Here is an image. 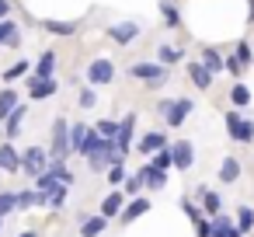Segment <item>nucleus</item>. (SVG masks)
Masks as SVG:
<instances>
[{
	"mask_svg": "<svg viewBox=\"0 0 254 237\" xmlns=\"http://www.w3.org/2000/svg\"><path fill=\"white\" fill-rule=\"evenodd\" d=\"M129 77L139 80V84H146V87H164V80H167V67H160L157 60H139V63L129 67Z\"/></svg>",
	"mask_w": 254,
	"mask_h": 237,
	"instance_id": "obj_1",
	"label": "nucleus"
},
{
	"mask_svg": "<svg viewBox=\"0 0 254 237\" xmlns=\"http://www.w3.org/2000/svg\"><path fill=\"white\" fill-rule=\"evenodd\" d=\"M223 122H226V133L233 143H254V119L240 115V108L223 112Z\"/></svg>",
	"mask_w": 254,
	"mask_h": 237,
	"instance_id": "obj_2",
	"label": "nucleus"
},
{
	"mask_svg": "<svg viewBox=\"0 0 254 237\" xmlns=\"http://www.w3.org/2000/svg\"><path fill=\"white\" fill-rule=\"evenodd\" d=\"M115 80V63L108 56H98L87 63V87H105Z\"/></svg>",
	"mask_w": 254,
	"mask_h": 237,
	"instance_id": "obj_3",
	"label": "nucleus"
},
{
	"mask_svg": "<svg viewBox=\"0 0 254 237\" xmlns=\"http://www.w3.org/2000/svg\"><path fill=\"white\" fill-rule=\"evenodd\" d=\"M73 150H70V122L66 119H56L53 122V147H49V157L56 160H66Z\"/></svg>",
	"mask_w": 254,
	"mask_h": 237,
	"instance_id": "obj_4",
	"label": "nucleus"
},
{
	"mask_svg": "<svg viewBox=\"0 0 254 237\" xmlns=\"http://www.w3.org/2000/svg\"><path fill=\"white\" fill-rule=\"evenodd\" d=\"M167 147H171V143H167V133H164V129H150V133H143V136L136 140V147H132V150H136L139 157H146V160H150L153 154H160V150H167Z\"/></svg>",
	"mask_w": 254,
	"mask_h": 237,
	"instance_id": "obj_5",
	"label": "nucleus"
},
{
	"mask_svg": "<svg viewBox=\"0 0 254 237\" xmlns=\"http://www.w3.org/2000/svg\"><path fill=\"white\" fill-rule=\"evenodd\" d=\"M49 150H42V147H28V150H21V171L25 174H32V178H39L46 167H49Z\"/></svg>",
	"mask_w": 254,
	"mask_h": 237,
	"instance_id": "obj_6",
	"label": "nucleus"
},
{
	"mask_svg": "<svg viewBox=\"0 0 254 237\" xmlns=\"http://www.w3.org/2000/svg\"><path fill=\"white\" fill-rule=\"evenodd\" d=\"M132 147H136V112H129V115L119 119V136H115V150H119L122 157H126Z\"/></svg>",
	"mask_w": 254,
	"mask_h": 237,
	"instance_id": "obj_7",
	"label": "nucleus"
},
{
	"mask_svg": "<svg viewBox=\"0 0 254 237\" xmlns=\"http://www.w3.org/2000/svg\"><path fill=\"white\" fill-rule=\"evenodd\" d=\"M139 32H143V28H139L136 21H119V25H108V28H105V35H108L115 46H129V42H136Z\"/></svg>",
	"mask_w": 254,
	"mask_h": 237,
	"instance_id": "obj_8",
	"label": "nucleus"
},
{
	"mask_svg": "<svg viewBox=\"0 0 254 237\" xmlns=\"http://www.w3.org/2000/svg\"><path fill=\"white\" fill-rule=\"evenodd\" d=\"M56 91H60V80H56V77L39 80V77L28 74V98H32V101H46V98H53Z\"/></svg>",
	"mask_w": 254,
	"mask_h": 237,
	"instance_id": "obj_9",
	"label": "nucleus"
},
{
	"mask_svg": "<svg viewBox=\"0 0 254 237\" xmlns=\"http://www.w3.org/2000/svg\"><path fill=\"white\" fill-rule=\"evenodd\" d=\"M126 202H129L126 192H122V188H112V192L101 199V216H105V220H119L122 209H126Z\"/></svg>",
	"mask_w": 254,
	"mask_h": 237,
	"instance_id": "obj_10",
	"label": "nucleus"
},
{
	"mask_svg": "<svg viewBox=\"0 0 254 237\" xmlns=\"http://www.w3.org/2000/svg\"><path fill=\"white\" fill-rule=\"evenodd\" d=\"M191 112H195V101H191V98H174V108H171V115L164 119V122H167V129H178V126H185Z\"/></svg>",
	"mask_w": 254,
	"mask_h": 237,
	"instance_id": "obj_11",
	"label": "nucleus"
},
{
	"mask_svg": "<svg viewBox=\"0 0 254 237\" xmlns=\"http://www.w3.org/2000/svg\"><path fill=\"white\" fill-rule=\"evenodd\" d=\"M171 157H174V171H188L195 164V150L188 140H174L171 143Z\"/></svg>",
	"mask_w": 254,
	"mask_h": 237,
	"instance_id": "obj_12",
	"label": "nucleus"
},
{
	"mask_svg": "<svg viewBox=\"0 0 254 237\" xmlns=\"http://www.w3.org/2000/svg\"><path fill=\"white\" fill-rule=\"evenodd\" d=\"M0 171H7V174H18V171H21V154L14 150L11 140L0 143Z\"/></svg>",
	"mask_w": 254,
	"mask_h": 237,
	"instance_id": "obj_13",
	"label": "nucleus"
},
{
	"mask_svg": "<svg viewBox=\"0 0 254 237\" xmlns=\"http://www.w3.org/2000/svg\"><path fill=\"white\" fill-rule=\"evenodd\" d=\"M25 115H28V105L21 101L7 119H4V140H18L21 136V126H25Z\"/></svg>",
	"mask_w": 254,
	"mask_h": 237,
	"instance_id": "obj_14",
	"label": "nucleus"
},
{
	"mask_svg": "<svg viewBox=\"0 0 254 237\" xmlns=\"http://www.w3.org/2000/svg\"><path fill=\"white\" fill-rule=\"evenodd\" d=\"M198 206H202V213L212 220V216H219V213H223V195H219V192H212V188H198Z\"/></svg>",
	"mask_w": 254,
	"mask_h": 237,
	"instance_id": "obj_15",
	"label": "nucleus"
},
{
	"mask_svg": "<svg viewBox=\"0 0 254 237\" xmlns=\"http://www.w3.org/2000/svg\"><path fill=\"white\" fill-rule=\"evenodd\" d=\"M143 213H150V199H146V195H136V199H129V202H126V209H122L119 223H136Z\"/></svg>",
	"mask_w": 254,
	"mask_h": 237,
	"instance_id": "obj_16",
	"label": "nucleus"
},
{
	"mask_svg": "<svg viewBox=\"0 0 254 237\" xmlns=\"http://www.w3.org/2000/svg\"><path fill=\"white\" fill-rule=\"evenodd\" d=\"M32 77H39V80H46V77H56V53H53V49H46V53L35 60V67H32Z\"/></svg>",
	"mask_w": 254,
	"mask_h": 237,
	"instance_id": "obj_17",
	"label": "nucleus"
},
{
	"mask_svg": "<svg viewBox=\"0 0 254 237\" xmlns=\"http://www.w3.org/2000/svg\"><path fill=\"white\" fill-rule=\"evenodd\" d=\"M188 77H191V84H195L198 91H209V87H212V74H209L198 60H188Z\"/></svg>",
	"mask_w": 254,
	"mask_h": 237,
	"instance_id": "obj_18",
	"label": "nucleus"
},
{
	"mask_svg": "<svg viewBox=\"0 0 254 237\" xmlns=\"http://www.w3.org/2000/svg\"><path fill=\"white\" fill-rule=\"evenodd\" d=\"M136 174L143 178V185H146L150 192H160V188L167 185V174H160V171H153V164H150V160H146V164H143V167H139Z\"/></svg>",
	"mask_w": 254,
	"mask_h": 237,
	"instance_id": "obj_19",
	"label": "nucleus"
},
{
	"mask_svg": "<svg viewBox=\"0 0 254 237\" xmlns=\"http://www.w3.org/2000/svg\"><path fill=\"white\" fill-rule=\"evenodd\" d=\"M181 60H185V49L167 46V42H164V46H157V63H160V67H167V70H171V67H178Z\"/></svg>",
	"mask_w": 254,
	"mask_h": 237,
	"instance_id": "obj_20",
	"label": "nucleus"
},
{
	"mask_svg": "<svg viewBox=\"0 0 254 237\" xmlns=\"http://www.w3.org/2000/svg\"><path fill=\"white\" fill-rule=\"evenodd\" d=\"M223 56H226V53H219L216 46H205V49H202V60H198V63H202V67H205V70H209V74L216 77V74H223Z\"/></svg>",
	"mask_w": 254,
	"mask_h": 237,
	"instance_id": "obj_21",
	"label": "nucleus"
},
{
	"mask_svg": "<svg viewBox=\"0 0 254 237\" xmlns=\"http://www.w3.org/2000/svg\"><path fill=\"white\" fill-rule=\"evenodd\" d=\"M108 223H112V220H105L101 213H94V216H87V220L80 223V237H101V234L108 230Z\"/></svg>",
	"mask_w": 254,
	"mask_h": 237,
	"instance_id": "obj_22",
	"label": "nucleus"
},
{
	"mask_svg": "<svg viewBox=\"0 0 254 237\" xmlns=\"http://www.w3.org/2000/svg\"><path fill=\"white\" fill-rule=\"evenodd\" d=\"M212 237H240V230H237L233 216H226V213L212 216Z\"/></svg>",
	"mask_w": 254,
	"mask_h": 237,
	"instance_id": "obj_23",
	"label": "nucleus"
},
{
	"mask_svg": "<svg viewBox=\"0 0 254 237\" xmlns=\"http://www.w3.org/2000/svg\"><path fill=\"white\" fill-rule=\"evenodd\" d=\"M42 28H46L49 35H60V39H66V35H73V32L80 28V21H56V18H46V21H42Z\"/></svg>",
	"mask_w": 254,
	"mask_h": 237,
	"instance_id": "obj_24",
	"label": "nucleus"
},
{
	"mask_svg": "<svg viewBox=\"0 0 254 237\" xmlns=\"http://www.w3.org/2000/svg\"><path fill=\"white\" fill-rule=\"evenodd\" d=\"M21 42V32H18V21L14 18H4V21H0V46H18Z\"/></svg>",
	"mask_w": 254,
	"mask_h": 237,
	"instance_id": "obj_25",
	"label": "nucleus"
},
{
	"mask_svg": "<svg viewBox=\"0 0 254 237\" xmlns=\"http://www.w3.org/2000/svg\"><path fill=\"white\" fill-rule=\"evenodd\" d=\"M18 105H21V98H18V91H14V87H0V122H4Z\"/></svg>",
	"mask_w": 254,
	"mask_h": 237,
	"instance_id": "obj_26",
	"label": "nucleus"
},
{
	"mask_svg": "<svg viewBox=\"0 0 254 237\" xmlns=\"http://www.w3.org/2000/svg\"><path fill=\"white\" fill-rule=\"evenodd\" d=\"M66 195H70V185L56 181V185L46 192V206H49V209H63V206H66Z\"/></svg>",
	"mask_w": 254,
	"mask_h": 237,
	"instance_id": "obj_27",
	"label": "nucleus"
},
{
	"mask_svg": "<svg viewBox=\"0 0 254 237\" xmlns=\"http://www.w3.org/2000/svg\"><path fill=\"white\" fill-rule=\"evenodd\" d=\"M240 178V160L237 157H223V164H219V181L223 185H233Z\"/></svg>",
	"mask_w": 254,
	"mask_h": 237,
	"instance_id": "obj_28",
	"label": "nucleus"
},
{
	"mask_svg": "<svg viewBox=\"0 0 254 237\" xmlns=\"http://www.w3.org/2000/svg\"><path fill=\"white\" fill-rule=\"evenodd\" d=\"M35 206H46V192H39V188L18 192V209H35Z\"/></svg>",
	"mask_w": 254,
	"mask_h": 237,
	"instance_id": "obj_29",
	"label": "nucleus"
},
{
	"mask_svg": "<svg viewBox=\"0 0 254 237\" xmlns=\"http://www.w3.org/2000/svg\"><path fill=\"white\" fill-rule=\"evenodd\" d=\"M160 18L167 28H181V11H178L174 0H160Z\"/></svg>",
	"mask_w": 254,
	"mask_h": 237,
	"instance_id": "obj_30",
	"label": "nucleus"
},
{
	"mask_svg": "<svg viewBox=\"0 0 254 237\" xmlns=\"http://www.w3.org/2000/svg\"><path fill=\"white\" fill-rule=\"evenodd\" d=\"M230 105H233V108H247V105H251V87H247L244 80H237V84L230 87Z\"/></svg>",
	"mask_w": 254,
	"mask_h": 237,
	"instance_id": "obj_31",
	"label": "nucleus"
},
{
	"mask_svg": "<svg viewBox=\"0 0 254 237\" xmlns=\"http://www.w3.org/2000/svg\"><path fill=\"white\" fill-rule=\"evenodd\" d=\"M233 223H237L240 237H244V234H251V230H254V209H251V206H240V209H237V216H233Z\"/></svg>",
	"mask_w": 254,
	"mask_h": 237,
	"instance_id": "obj_32",
	"label": "nucleus"
},
{
	"mask_svg": "<svg viewBox=\"0 0 254 237\" xmlns=\"http://www.w3.org/2000/svg\"><path fill=\"white\" fill-rule=\"evenodd\" d=\"M233 60H237V63H240L244 70H247V67L254 63V49H251V42H247V39H240V42L233 46Z\"/></svg>",
	"mask_w": 254,
	"mask_h": 237,
	"instance_id": "obj_33",
	"label": "nucleus"
},
{
	"mask_svg": "<svg viewBox=\"0 0 254 237\" xmlns=\"http://www.w3.org/2000/svg\"><path fill=\"white\" fill-rule=\"evenodd\" d=\"M94 133L105 136V140H115L119 136V119H98L94 122Z\"/></svg>",
	"mask_w": 254,
	"mask_h": 237,
	"instance_id": "obj_34",
	"label": "nucleus"
},
{
	"mask_svg": "<svg viewBox=\"0 0 254 237\" xmlns=\"http://www.w3.org/2000/svg\"><path fill=\"white\" fill-rule=\"evenodd\" d=\"M150 164H153V171H160V174H167V171L174 167V157H171V147H167V150H160V154H153V157H150Z\"/></svg>",
	"mask_w": 254,
	"mask_h": 237,
	"instance_id": "obj_35",
	"label": "nucleus"
},
{
	"mask_svg": "<svg viewBox=\"0 0 254 237\" xmlns=\"http://www.w3.org/2000/svg\"><path fill=\"white\" fill-rule=\"evenodd\" d=\"M105 178H108V185H112V188H122V185H126V178H129V174H126V164H108Z\"/></svg>",
	"mask_w": 254,
	"mask_h": 237,
	"instance_id": "obj_36",
	"label": "nucleus"
},
{
	"mask_svg": "<svg viewBox=\"0 0 254 237\" xmlns=\"http://www.w3.org/2000/svg\"><path fill=\"white\" fill-rule=\"evenodd\" d=\"M87 129H91V126H84V122H70V150H73V154L80 150V143H84Z\"/></svg>",
	"mask_w": 254,
	"mask_h": 237,
	"instance_id": "obj_37",
	"label": "nucleus"
},
{
	"mask_svg": "<svg viewBox=\"0 0 254 237\" xmlns=\"http://www.w3.org/2000/svg\"><path fill=\"white\" fill-rule=\"evenodd\" d=\"M25 74H32V67H28V60H18V63H11V67L4 70V80L11 84V80H18V77H25Z\"/></svg>",
	"mask_w": 254,
	"mask_h": 237,
	"instance_id": "obj_38",
	"label": "nucleus"
},
{
	"mask_svg": "<svg viewBox=\"0 0 254 237\" xmlns=\"http://www.w3.org/2000/svg\"><path fill=\"white\" fill-rule=\"evenodd\" d=\"M18 209V192H0V220Z\"/></svg>",
	"mask_w": 254,
	"mask_h": 237,
	"instance_id": "obj_39",
	"label": "nucleus"
},
{
	"mask_svg": "<svg viewBox=\"0 0 254 237\" xmlns=\"http://www.w3.org/2000/svg\"><path fill=\"white\" fill-rule=\"evenodd\" d=\"M143 188H146V185H143V178H139V174H129V178H126V185H122L126 199H136V195H139Z\"/></svg>",
	"mask_w": 254,
	"mask_h": 237,
	"instance_id": "obj_40",
	"label": "nucleus"
},
{
	"mask_svg": "<svg viewBox=\"0 0 254 237\" xmlns=\"http://www.w3.org/2000/svg\"><path fill=\"white\" fill-rule=\"evenodd\" d=\"M181 213H185V216H188V220H191V223H195V220H198V216H205V213H202V206H198V202H191V199H188V195H185V199H181Z\"/></svg>",
	"mask_w": 254,
	"mask_h": 237,
	"instance_id": "obj_41",
	"label": "nucleus"
},
{
	"mask_svg": "<svg viewBox=\"0 0 254 237\" xmlns=\"http://www.w3.org/2000/svg\"><path fill=\"white\" fill-rule=\"evenodd\" d=\"M77 101H80V108H94V105H98V94H94V87H80Z\"/></svg>",
	"mask_w": 254,
	"mask_h": 237,
	"instance_id": "obj_42",
	"label": "nucleus"
},
{
	"mask_svg": "<svg viewBox=\"0 0 254 237\" xmlns=\"http://www.w3.org/2000/svg\"><path fill=\"white\" fill-rule=\"evenodd\" d=\"M223 70H226L230 77H240V74H244V67L233 60V53H230V56H223Z\"/></svg>",
	"mask_w": 254,
	"mask_h": 237,
	"instance_id": "obj_43",
	"label": "nucleus"
},
{
	"mask_svg": "<svg viewBox=\"0 0 254 237\" xmlns=\"http://www.w3.org/2000/svg\"><path fill=\"white\" fill-rule=\"evenodd\" d=\"M195 234H198V237H212V220H209V216H198V220H195Z\"/></svg>",
	"mask_w": 254,
	"mask_h": 237,
	"instance_id": "obj_44",
	"label": "nucleus"
},
{
	"mask_svg": "<svg viewBox=\"0 0 254 237\" xmlns=\"http://www.w3.org/2000/svg\"><path fill=\"white\" fill-rule=\"evenodd\" d=\"M171 108H174V98H160V101H157V115H164V119H167V115H171Z\"/></svg>",
	"mask_w": 254,
	"mask_h": 237,
	"instance_id": "obj_45",
	"label": "nucleus"
},
{
	"mask_svg": "<svg viewBox=\"0 0 254 237\" xmlns=\"http://www.w3.org/2000/svg\"><path fill=\"white\" fill-rule=\"evenodd\" d=\"M11 18V0H0V21Z\"/></svg>",
	"mask_w": 254,
	"mask_h": 237,
	"instance_id": "obj_46",
	"label": "nucleus"
},
{
	"mask_svg": "<svg viewBox=\"0 0 254 237\" xmlns=\"http://www.w3.org/2000/svg\"><path fill=\"white\" fill-rule=\"evenodd\" d=\"M247 25H254V0H247Z\"/></svg>",
	"mask_w": 254,
	"mask_h": 237,
	"instance_id": "obj_47",
	"label": "nucleus"
},
{
	"mask_svg": "<svg viewBox=\"0 0 254 237\" xmlns=\"http://www.w3.org/2000/svg\"><path fill=\"white\" fill-rule=\"evenodd\" d=\"M18 237H39V230H21Z\"/></svg>",
	"mask_w": 254,
	"mask_h": 237,
	"instance_id": "obj_48",
	"label": "nucleus"
},
{
	"mask_svg": "<svg viewBox=\"0 0 254 237\" xmlns=\"http://www.w3.org/2000/svg\"><path fill=\"white\" fill-rule=\"evenodd\" d=\"M0 230H4V220H0Z\"/></svg>",
	"mask_w": 254,
	"mask_h": 237,
	"instance_id": "obj_49",
	"label": "nucleus"
},
{
	"mask_svg": "<svg viewBox=\"0 0 254 237\" xmlns=\"http://www.w3.org/2000/svg\"><path fill=\"white\" fill-rule=\"evenodd\" d=\"M0 126H4V122H0Z\"/></svg>",
	"mask_w": 254,
	"mask_h": 237,
	"instance_id": "obj_50",
	"label": "nucleus"
}]
</instances>
